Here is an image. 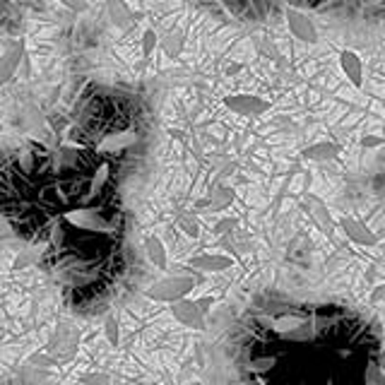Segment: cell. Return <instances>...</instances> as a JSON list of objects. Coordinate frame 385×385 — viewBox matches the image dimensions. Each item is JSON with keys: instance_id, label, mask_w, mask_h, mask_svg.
<instances>
[{"instance_id": "obj_1", "label": "cell", "mask_w": 385, "mask_h": 385, "mask_svg": "<svg viewBox=\"0 0 385 385\" xmlns=\"http://www.w3.org/2000/svg\"><path fill=\"white\" fill-rule=\"evenodd\" d=\"M221 106L229 113L241 118H263L265 113L273 111V99L258 92H231L221 99Z\"/></svg>"}, {"instance_id": "obj_2", "label": "cell", "mask_w": 385, "mask_h": 385, "mask_svg": "<svg viewBox=\"0 0 385 385\" xmlns=\"http://www.w3.org/2000/svg\"><path fill=\"white\" fill-rule=\"evenodd\" d=\"M284 24L289 36L301 46H318L323 39L321 24L316 22L313 15H308L306 10L299 8H284Z\"/></svg>"}, {"instance_id": "obj_3", "label": "cell", "mask_w": 385, "mask_h": 385, "mask_svg": "<svg viewBox=\"0 0 385 385\" xmlns=\"http://www.w3.org/2000/svg\"><path fill=\"white\" fill-rule=\"evenodd\" d=\"M195 286H198V279L191 277V275H173V277H164L157 282L154 286H150L147 296L154 301H171V299L178 301L191 296Z\"/></svg>"}, {"instance_id": "obj_4", "label": "cell", "mask_w": 385, "mask_h": 385, "mask_svg": "<svg viewBox=\"0 0 385 385\" xmlns=\"http://www.w3.org/2000/svg\"><path fill=\"white\" fill-rule=\"evenodd\" d=\"M63 219L68 221L70 226H75V229L89 231V234H113V231H116V226H113L96 208L68 210V212L63 215Z\"/></svg>"}, {"instance_id": "obj_5", "label": "cell", "mask_w": 385, "mask_h": 385, "mask_svg": "<svg viewBox=\"0 0 385 385\" xmlns=\"http://www.w3.org/2000/svg\"><path fill=\"white\" fill-rule=\"evenodd\" d=\"M337 65H340V73L347 80V85L351 89L361 92L364 89V80H366V70H364V61L361 56L354 51V48H342L337 56Z\"/></svg>"}, {"instance_id": "obj_6", "label": "cell", "mask_w": 385, "mask_h": 385, "mask_svg": "<svg viewBox=\"0 0 385 385\" xmlns=\"http://www.w3.org/2000/svg\"><path fill=\"white\" fill-rule=\"evenodd\" d=\"M22 58H24V41L13 39L5 43L3 51H0V87L8 85L17 75Z\"/></svg>"}, {"instance_id": "obj_7", "label": "cell", "mask_w": 385, "mask_h": 385, "mask_svg": "<svg viewBox=\"0 0 385 385\" xmlns=\"http://www.w3.org/2000/svg\"><path fill=\"white\" fill-rule=\"evenodd\" d=\"M171 318L186 330H205V313L193 299H178L171 306Z\"/></svg>"}, {"instance_id": "obj_8", "label": "cell", "mask_w": 385, "mask_h": 385, "mask_svg": "<svg viewBox=\"0 0 385 385\" xmlns=\"http://www.w3.org/2000/svg\"><path fill=\"white\" fill-rule=\"evenodd\" d=\"M340 226H342V231L347 234L351 243H356V246H364V248H373L381 243V236L376 234V231L371 229V226L366 224V221L356 219V217H349L344 215L342 219H340Z\"/></svg>"}, {"instance_id": "obj_9", "label": "cell", "mask_w": 385, "mask_h": 385, "mask_svg": "<svg viewBox=\"0 0 385 385\" xmlns=\"http://www.w3.org/2000/svg\"><path fill=\"white\" fill-rule=\"evenodd\" d=\"M186 265L195 273H205V275H219L226 270L234 268V258L224 256V253H198L186 260Z\"/></svg>"}, {"instance_id": "obj_10", "label": "cell", "mask_w": 385, "mask_h": 385, "mask_svg": "<svg viewBox=\"0 0 385 385\" xmlns=\"http://www.w3.org/2000/svg\"><path fill=\"white\" fill-rule=\"evenodd\" d=\"M188 43V27L176 24L171 29H166L164 34H159V48L169 61H178Z\"/></svg>"}, {"instance_id": "obj_11", "label": "cell", "mask_w": 385, "mask_h": 385, "mask_svg": "<svg viewBox=\"0 0 385 385\" xmlns=\"http://www.w3.org/2000/svg\"><path fill=\"white\" fill-rule=\"evenodd\" d=\"M138 143V133L135 130H118V133H111L96 145V152L101 154H116V152H123Z\"/></svg>"}, {"instance_id": "obj_12", "label": "cell", "mask_w": 385, "mask_h": 385, "mask_svg": "<svg viewBox=\"0 0 385 385\" xmlns=\"http://www.w3.org/2000/svg\"><path fill=\"white\" fill-rule=\"evenodd\" d=\"M340 154V145L333 143V140H318V143L308 145L306 150L301 152V157L306 161H316V164H323V161H335Z\"/></svg>"}, {"instance_id": "obj_13", "label": "cell", "mask_w": 385, "mask_h": 385, "mask_svg": "<svg viewBox=\"0 0 385 385\" xmlns=\"http://www.w3.org/2000/svg\"><path fill=\"white\" fill-rule=\"evenodd\" d=\"M106 15L111 24L118 27V29H128L135 22V13L126 0H106Z\"/></svg>"}, {"instance_id": "obj_14", "label": "cell", "mask_w": 385, "mask_h": 385, "mask_svg": "<svg viewBox=\"0 0 385 385\" xmlns=\"http://www.w3.org/2000/svg\"><path fill=\"white\" fill-rule=\"evenodd\" d=\"M306 205H308V212H311L313 221L321 226L325 234H330V231L335 229V221H333V215H330L328 205H325L323 200L318 198V195H313V193L306 195Z\"/></svg>"}, {"instance_id": "obj_15", "label": "cell", "mask_w": 385, "mask_h": 385, "mask_svg": "<svg viewBox=\"0 0 385 385\" xmlns=\"http://www.w3.org/2000/svg\"><path fill=\"white\" fill-rule=\"evenodd\" d=\"M145 256L157 270H166L169 265V251H166V243L161 241V236L157 234H150L145 238Z\"/></svg>"}, {"instance_id": "obj_16", "label": "cell", "mask_w": 385, "mask_h": 385, "mask_svg": "<svg viewBox=\"0 0 385 385\" xmlns=\"http://www.w3.org/2000/svg\"><path fill=\"white\" fill-rule=\"evenodd\" d=\"M48 251V241H41V243H31V246L22 248L17 253V258H15V268L17 270H27L31 268L34 263H39L43 253Z\"/></svg>"}, {"instance_id": "obj_17", "label": "cell", "mask_w": 385, "mask_h": 385, "mask_svg": "<svg viewBox=\"0 0 385 385\" xmlns=\"http://www.w3.org/2000/svg\"><path fill=\"white\" fill-rule=\"evenodd\" d=\"M308 318L303 316H296V313H286V316H277V318H270L268 325L273 333H277L284 337L286 333H294V330H299L303 323H306Z\"/></svg>"}, {"instance_id": "obj_18", "label": "cell", "mask_w": 385, "mask_h": 385, "mask_svg": "<svg viewBox=\"0 0 385 385\" xmlns=\"http://www.w3.org/2000/svg\"><path fill=\"white\" fill-rule=\"evenodd\" d=\"M157 48H159V31H157V27L147 24L140 34V56L147 61V58L154 56Z\"/></svg>"}, {"instance_id": "obj_19", "label": "cell", "mask_w": 385, "mask_h": 385, "mask_svg": "<svg viewBox=\"0 0 385 385\" xmlns=\"http://www.w3.org/2000/svg\"><path fill=\"white\" fill-rule=\"evenodd\" d=\"M101 330H104L106 344L116 349L118 342H121V321H118L116 313H108V316L104 318V325H101Z\"/></svg>"}, {"instance_id": "obj_20", "label": "cell", "mask_w": 385, "mask_h": 385, "mask_svg": "<svg viewBox=\"0 0 385 385\" xmlns=\"http://www.w3.org/2000/svg\"><path fill=\"white\" fill-rule=\"evenodd\" d=\"M108 176H111V166H108L106 161H104V164H99V166H96V171L92 173V181H89V191H87L85 200H92V198H94V195L99 193L101 188L106 186Z\"/></svg>"}, {"instance_id": "obj_21", "label": "cell", "mask_w": 385, "mask_h": 385, "mask_svg": "<svg viewBox=\"0 0 385 385\" xmlns=\"http://www.w3.org/2000/svg\"><path fill=\"white\" fill-rule=\"evenodd\" d=\"M277 359H279V356H275V354L256 356V359L248 361L246 368H248L251 373H256V376H265V373H270L275 366H277Z\"/></svg>"}, {"instance_id": "obj_22", "label": "cell", "mask_w": 385, "mask_h": 385, "mask_svg": "<svg viewBox=\"0 0 385 385\" xmlns=\"http://www.w3.org/2000/svg\"><path fill=\"white\" fill-rule=\"evenodd\" d=\"M178 229H181L188 238H198L200 231H203V224H200V219L193 212H183V215H178Z\"/></svg>"}, {"instance_id": "obj_23", "label": "cell", "mask_w": 385, "mask_h": 385, "mask_svg": "<svg viewBox=\"0 0 385 385\" xmlns=\"http://www.w3.org/2000/svg\"><path fill=\"white\" fill-rule=\"evenodd\" d=\"M231 203H234V191H231V188H219V191L215 193L212 205H210V208H212V210H224V208H229Z\"/></svg>"}, {"instance_id": "obj_24", "label": "cell", "mask_w": 385, "mask_h": 385, "mask_svg": "<svg viewBox=\"0 0 385 385\" xmlns=\"http://www.w3.org/2000/svg\"><path fill=\"white\" fill-rule=\"evenodd\" d=\"M383 368L376 364V361H368L366 371H364V383L366 385H383Z\"/></svg>"}, {"instance_id": "obj_25", "label": "cell", "mask_w": 385, "mask_h": 385, "mask_svg": "<svg viewBox=\"0 0 385 385\" xmlns=\"http://www.w3.org/2000/svg\"><path fill=\"white\" fill-rule=\"evenodd\" d=\"M243 70H246V63L238 61V58H226V61L221 63V75H224L226 80L236 78V75H241Z\"/></svg>"}, {"instance_id": "obj_26", "label": "cell", "mask_w": 385, "mask_h": 385, "mask_svg": "<svg viewBox=\"0 0 385 385\" xmlns=\"http://www.w3.org/2000/svg\"><path fill=\"white\" fill-rule=\"evenodd\" d=\"M80 383L82 385H113V378L108 376V373H85V376L80 378Z\"/></svg>"}, {"instance_id": "obj_27", "label": "cell", "mask_w": 385, "mask_h": 385, "mask_svg": "<svg viewBox=\"0 0 385 385\" xmlns=\"http://www.w3.org/2000/svg\"><path fill=\"white\" fill-rule=\"evenodd\" d=\"M385 145V138L381 133H366L364 138H361V147L364 150H378Z\"/></svg>"}, {"instance_id": "obj_28", "label": "cell", "mask_w": 385, "mask_h": 385, "mask_svg": "<svg viewBox=\"0 0 385 385\" xmlns=\"http://www.w3.org/2000/svg\"><path fill=\"white\" fill-rule=\"evenodd\" d=\"M383 294H385V284H383V282H378V286H376V289H373V294H371L373 306L381 308V303H383Z\"/></svg>"}, {"instance_id": "obj_29", "label": "cell", "mask_w": 385, "mask_h": 385, "mask_svg": "<svg viewBox=\"0 0 385 385\" xmlns=\"http://www.w3.org/2000/svg\"><path fill=\"white\" fill-rule=\"evenodd\" d=\"M63 5H68V8L73 10H85L87 8V0H61Z\"/></svg>"}, {"instance_id": "obj_30", "label": "cell", "mask_w": 385, "mask_h": 385, "mask_svg": "<svg viewBox=\"0 0 385 385\" xmlns=\"http://www.w3.org/2000/svg\"><path fill=\"white\" fill-rule=\"evenodd\" d=\"M368 3H371V5H381L383 0H368Z\"/></svg>"}]
</instances>
